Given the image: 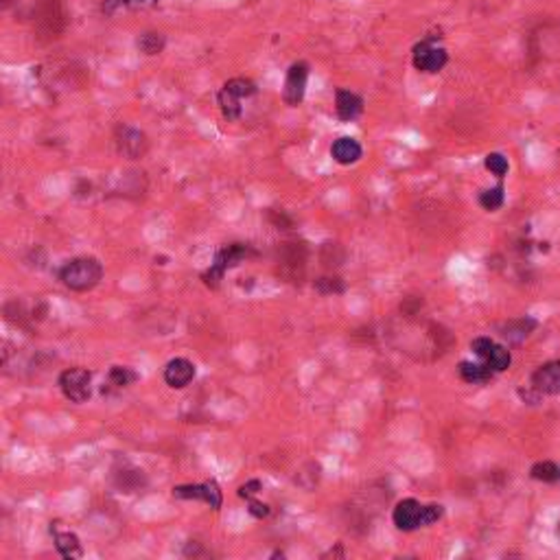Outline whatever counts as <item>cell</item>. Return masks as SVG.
Instances as JSON below:
<instances>
[{
  "label": "cell",
  "mask_w": 560,
  "mask_h": 560,
  "mask_svg": "<svg viewBox=\"0 0 560 560\" xmlns=\"http://www.w3.org/2000/svg\"><path fill=\"white\" fill-rule=\"evenodd\" d=\"M103 278V268L96 258H73L59 270V280L73 291H90Z\"/></svg>",
  "instance_id": "1"
},
{
  "label": "cell",
  "mask_w": 560,
  "mask_h": 560,
  "mask_svg": "<svg viewBox=\"0 0 560 560\" xmlns=\"http://www.w3.org/2000/svg\"><path fill=\"white\" fill-rule=\"evenodd\" d=\"M33 22L42 38L55 40L59 38L66 22H68V11L61 0H38L36 9H33Z\"/></svg>",
  "instance_id": "2"
},
{
  "label": "cell",
  "mask_w": 560,
  "mask_h": 560,
  "mask_svg": "<svg viewBox=\"0 0 560 560\" xmlns=\"http://www.w3.org/2000/svg\"><path fill=\"white\" fill-rule=\"evenodd\" d=\"M59 387L63 397L73 403H86L92 394V375L83 368L63 370L59 377Z\"/></svg>",
  "instance_id": "3"
},
{
  "label": "cell",
  "mask_w": 560,
  "mask_h": 560,
  "mask_svg": "<svg viewBox=\"0 0 560 560\" xmlns=\"http://www.w3.org/2000/svg\"><path fill=\"white\" fill-rule=\"evenodd\" d=\"M248 256V245H241V243H235V245H228L223 248L217 256H215V263L210 265V270L204 274V280L206 285L210 287H217L219 280L223 278L225 270L230 268H237L239 263Z\"/></svg>",
  "instance_id": "4"
},
{
  "label": "cell",
  "mask_w": 560,
  "mask_h": 560,
  "mask_svg": "<svg viewBox=\"0 0 560 560\" xmlns=\"http://www.w3.org/2000/svg\"><path fill=\"white\" fill-rule=\"evenodd\" d=\"M449 61V55L444 49L434 44V38L422 40L420 44H416L414 49V66L422 73H438L442 71Z\"/></svg>",
  "instance_id": "5"
},
{
  "label": "cell",
  "mask_w": 560,
  "mask_h": 560,
  "mask_svg": "<svg viewBox=\"0 0 560 560\" xmlns=\"http://www.w3.org/2000/svg\"><path fill=\"white\" fill-rule=\"evenodd\" d=\"M471 348H473V352H475L479 359H484V364L490 366L495 372H504V370L510 368V361H512L510 350H506L504 346L495 344L490 337H477V340H473Z\"/></svg>",
  "instance_id": "6"
},
{
  "label": "cell",
  "mask_w": 560,
  "mask_h": 560,
  "mask_svg": "<svg viewBox=\"0 0 560 560\" xmlns=\"http://www.w3.org/2000/svg\"><path fill=\"white\" fill-rule=\"evenodd\" d=\"M307 79H309V66L305 61L293 63L287 71L285 90H282V98H285L287 106H300L302 103L305 90H307Z\"/></svg>",
  "instance_id": "7"
},
{
  "label": "cell",
  "mask_w": 560,
  "mask_h": 560,
  "mask_svg": "<svg viewBox=\"0 0 560 560\" xmlns=\"http://www.w3.org/2000/svg\"><path fill=\"white\" fill-rule=\"evenodd\" d=\"M116 147H118V151H121L125 158L138 160V158H143V156L147 153L149 141H147V136L143 134L141 129L123 125V127H118V131H116Z\"/></svg>",
  "instance_id": "8"
},
{
  "label": "cell",
  "mask_w": 560,
  "mask_h": 560,
  "mask_svg": "<svg viewBox=\"0 0 560 560\" xmlns=\"http://www.w3.org/2000/svg\"><path fill=\"white\" fill-rule=\"evenodd\" d=\"M394 525L403 532H412L416 528H422V504L416 499H403L394 508Z\"/></svg>",
  "instance_id": "9"
},
{
  "label": "cell",
  "mask_w": 560,
  "mask_h": 560,
  "mask_svg": "<svg viewBox=\"0 0 560 560\" xmlns=\"http://www.w3.org/2000/svg\"><path fill=\"white\" fill-rule=\"evenodd\" d=\"M532 387L539 394H560V361H549L532 375Z\"/></svg>",
  "instance_id": "10"
},
{
  "label": "cell",
  "mask_w": 560,
  "mask_h": 560,
  "mask_svg": "<svg viewBox=\"0 0 560 560\" xmlns=\"http://www.w3.org/2000/svg\"><path fill=\"white\" fill-rule=\"evenodd\" d=\"M193 379H195V366L184 357L171 359L167 364V368H164V381H167V385H171L175 390L186 387Z\"/></svg>",
  "instance_id": "11"
},
{
  "label": "cell",
  "mask_w": 560,
  "mask_h": 560,
  "mask_svg": "<svg viewBox=\"0 0 560 560\" xmlns=\"http://www.w3.org/2000/svg\"><path fill=\"white\" fill-rule=\"evenodd\" d=\"M335 110H337V116L342 121H352L361 114V110H364V101L348 92V90H337V96H335Z\"/></svg>",
  "instance_id": "12"
},
{
  "label": "cell",
  "mask_w": 560,
  "mask_h": 560,
  "mask_svg": "<svg viewBox=\"0 0 560 560\" xmlns=\"http://www.w3.org/2000/svg\"><path fill=\"white\" fill-rule=\"evenodd\" d=\"M51 532H53V536H55V547H57V551H59L63 558H68V560H73V558H81L83 549H81L79 539H77L73 532H59V530H57V525H53Z\"/></svg>",
  "instance_id": "13"
},
{
  "label": "cell",
  "mask_w": 560,
  "mask_h": 560,
  "mask_svg": "<svg viewBox=\"0 0 560 560\" xmlns=\"http://www.w3.org/2000/svg\"><path fill=\"white\" fill-rule=\"evenodd\" d=\"M331 153H333L335 162H340V164H355L364 151H361V145L355 138H346L344 136V138H337L333 143Z\"/></svg>",
  "instance_id": "14"
},
{
  "label": "cell",
  "mask_w": 560,
  "mask_h": 560,
  "mask_svg": "<svg viewBox=\"0 0 560 560\" xmlns=\"http://www.w3.org/2000/svg\"><path fill=\"white\" fill-rule=\"evenodd\" d=\"M536 328V320L532 317H521V320H512L504 326V337H508L510 342L519 344L528 337Z\"/></svg>",
  "instance_id": "15"
},
{
  "label": "cell",
  "mask_w": 560,
  "mask_h": 560,
  "mask_svg": "<svg viewBox=\"0 0 560 560\" xmlns=\"http://www.w3.org/2000/svg\"><path fill=\"white\" fill-rule=\"evenodd\" d=\"M492 370L486 364H471V361H462L459 364V377H462L467 383H486L492 379Z\"/></svg>",
  "instance_id": "16"
},
{
  "label": "cell",
  "mask_w": 560,
  "mask_h": 560,
  "mask_svg": "<svg viewBox=\"0 0 560 560\" xmlns=\"http://www.w3.org/2000/svg\"><path fill=\"white\" fill-rule=\"evenodd\" d=\"M138 379V375L131 370V368H125V366H114L108 375V385H103V392L114 387V390H123L127 385H131Z\"/></svg>",
  "instance_id": "17"
},
{
  "label": "cell",
  "mask_w": 560,
  "mask_h": 560,
  "mask_svg": "<svg viewBox=\"0 0 560 560\" xmlns=\"http://www.w3.org/2000/svg\"><path fill=\"white\" fill-rule=\"evenodd\" d=\"M164 44H167V40H164V36H162V33H158V31H147V33H143V36L138 38V49L145 55L162 53Z\"/></svg>",
  "instance_id": "18"
},
{
  "label": "cell",
  "mask_w": 560,
  "mask_h": 560,
  "mask_svg": "<svg viewBox=\"0 0 560 560\" xmlns=\"http://www.w3.org/2000/svg\"><path fill=\"white\" fill-rule=\"evenodd\" d=\"M208 488L206 484H186V486H175L173 488V497L178 499H197L206 504Z\"/></svg>",
  "instance_id": "19"
},
{
  "label": "cell",
  "mask_w": 560,
  "mask_h": 560,
  "mask_svg": "<svg viewBox=\"0 0 560 560\" xmlns=\"http://www.w3.org/2000/svg\"><path fill=\"white\" fill-rule=\"evenodd\" d=\"M532 477L536 482H545V484H554L560 479V469L558 464L549 462V459H545V462H539L532 467Z\"/></svg>",
  "instance_id": "20"
},
{
  "label": "cell",
  "mask_w": 560,
  "mask_h": 560,
  "mask_svg": "<svg viewBox=\"0 0 560 560\" xmlns=\"http://www.w3.org/2000/svg\"><path fill=\"white\" fill-rule=\"evenodd\" d=\"M241 98H237L235 94H230L228 90H221L219 94V106H221V112L228 121H237L241 116V106H239Z\"/></svg>",
  "instance_id": "21"
},
{
  "label": "cell",
  "mask_w": 560,
  "mask_h": 560,
  "mask_svg": "<svg viewBox=\"0 0 560 560\" xmlns=\"http://www.w3.org/2000/svg\"><path fill=\"white\" fill-rule=\"evenodd\" d=\"M504 200H506V195H504V186H495V188H488L479 195V204L484 210H497L504 206Z\"/></svg>",
  "instance_id": "22"
},
{
  "label": "cell",
  "mask_w": 560,
  "mask_h": 560,
  "mask_svg": "<svg viewBox=\"0 0 560 560\" xmlns=\"http://www.w3.org/2000/svg\"><path fill=\"white\" fill-rule=\"evenodd\" d=\"M223 90H228L230 94H235L237 98H248L256 92V86L250 81V79H243V77H237V79H230Z\"/></svg>",
  "instance_id": "23"
},
{
  "label": "cell",
  "mask_w": 560,
  "mask_h": 560,
  "mask_svg": "<svg viewBox=\"0 0 560 560\" xmlns=\"http://www.w3.org/2000/svg\"><path fill=\"white\" fill-rule=\"evenodd\" d=\"M486 169L490 173H495L497 178H504L510 169V164H508V158L502 156V153H488L486 156Z\"/></svg>",
  "instance_id": "24"
},
{
  "label": "cell",
  "mask_w": 560,
  "mask_h": 560,
  "mask_svg": "<svg viewBox=\"0 0 560 560\" xmlns=\"http://www.w3.org/2000/svg\"><path fill=\"white\" fill-rule=\"evenodd\" d=\"M315 289L320 293H342L344 282L340 278H320V280H315Z\"/></svg>",
  "instance_id": "25"
},
{
  "label": "cell",
  "mask_w": 560,
  "mask_h": 560,
  "mask_svg": "<svg viewBox=\"0 0 560 560\" xmlns=\"http://www.w3.org/2000/svg\"><path fill=\"white\" fill-rule=\"evenodd\" d=\"M442 506L438 504H429V506H422V525H432L436 523L440 516H442Z\"/></svg>",
  "instance_id": "26"
},
{
  "label": "cell",
  "mask_w": 560,
  "mask_h": 560,
  "mask_svg": "<svg viewBox=\"0 0 560 560\" xmlns=\"http://www.w3.org/2000/svg\"><path fill=\"white\" fill-rule=\"evenodd\" d=\"M206 488H208L206 504H208L213 510H219V508H221V488L217 486V482H206Z\"/></svg>",
  "instance_id": "27"
},
{
  "label": "cell",
  "mask_w": 560,
  "mask_h": 560,
  "mask_svg": "<svg viewBox=\"0 0 560 560\" xmlns=\"http://www.w3.org/2000/svg\"><path fill=\"white\" fill-rule=\"evenodd\" d=\"M260 488H263V484H260L258 479H250L248 484H243V486L239 488V497L250 502V499H254V495H258Z\"/></svg>",
  "instance_id": "28"
},
{
  "label": "cell",
  "mask_w": 560,
  "mask_h": 560,
  "mask_svg": "<svg viewBox=\"0 0 560 560\" xmlns=\"http://www.w3.org/2000/svg\"><path fill=\"white\" fill-rule=\"evenodd\" d=\"M248 512L256 519H265L270 516V506L268 504H263V502H256V499H250V508Z\"/></svg>",
  "instance_id": "29"
},
{
  "label": "cell",
  "mask_w": 560,
  "mask_h": 560,
  "mask_svg": "<svg viewBox=\"0 0 560 560\" xmlns=\"http://www.w3.org/2000/svg\"><path fill=\"white\" fill-rule=\"evenodd\" d=\"M125 7H131V9H138V7H156L158 0H123Z\"/></svg>",
  "instance_id": "30"
},
{
  "label": "cell",
  "mask_w": 560,
  "mask_h": 560,
  "mask_svg": "<svg viewBox=\"0 0 560 560\" xmlns=\"http://www.w3.org/2000/svg\"><path fill=\"white\" fill-rule=\"evenodd\" d=\"M118 5H123V0H106V3H103V11H106V14H112Z\"/></svg>",
  "instance_id": "31"
},
{
  "label": "cell",
  "mask_w": 560,
  "mask_h": 560,
  "mask_svg": "<svg viewBox=\"0 0 560 560\" xmlns=\"http://www.w3.org/2000/svg\"><path fill=\"white\" fill-rule=\"evenodd\" d=\"M14 3H18V0H0V7L7 9V7H11Z\"/></svg>",
  "instance_id": "32"
},
{
  "label": "cell",
  "mask_w": 560,
  "mask_h": 560,
  "mask_svg": "<svg viewBox=\"0 0 560 560\" xmlns=\"http://www.w3.org/2000/svg\"><path fill=\"white\" fill-rule=\"evenodd\" d=\"M558 534H560V528H558Z\"/></svg>",
  "instance_id": "33"
}]
</instances>
